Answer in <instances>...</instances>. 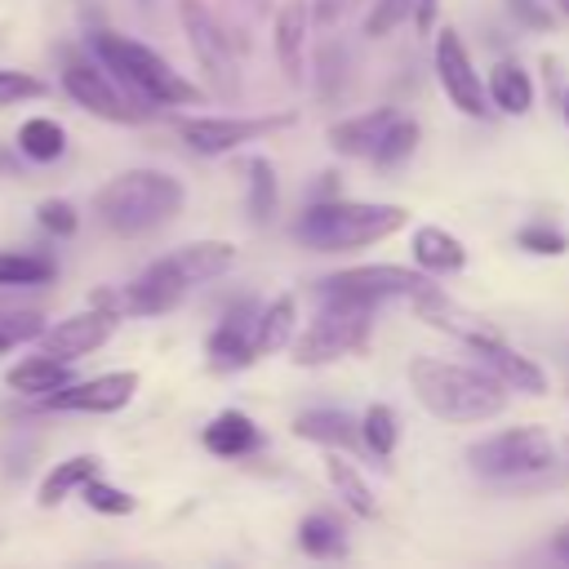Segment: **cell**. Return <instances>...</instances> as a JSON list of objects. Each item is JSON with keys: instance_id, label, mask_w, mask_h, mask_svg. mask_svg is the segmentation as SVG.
<instances>
[{"instance_id": "obj_44", "label": "cell", "mask_w": 569, "mask_h": 569, "mask_svg": "<svg viewBox=\"0 0 569 569\" xmlns=\"http://www.w3.org/2000/svg\"><path fill=\"white\" fill-rule=\"evenodd\" d=\"M565 9H569V0H565Z\"/></svg>"}, {"instance_id": "obj_28", "label": "cell", "mask_w": 569, "mask_h": 569, "mask_svg": "<svg viewBox=\"0 0 569 569\" xmlns=\"http://www.w3.org/2000/svg\"><path fill=\"white\" fill-rule=\"evenodd\" d=\"M244 173H249V218L262 227L276 218V169L267 156H253L244 164Z\"/></svg>"}, {"instance_id": "obj_11", "label": "cell", "mask_w": 569, "mask_h": 569, "mask_svg": "<svg viewBox=\"0 0 569 569\" xmlns=\"http://www.w3.org/2000/svg\"><path fill=\"white\" fill-rule=\"evenodd\" d=\"M116 320H120V316H111V311H102V307L89 302V311H76V316H67V320L40 329V351L53 356V360H67V365H71V360L98 351V347L111 338Z\"/></svg>"}, {"instance_id": "obj_41", "label": "cell", "mask_w": 569, "mask_h": 569, "mask_svg": "<svg viewBox=\"0 0 569 569\" xmlns=\"http://www.w3.org/2000/svg\"><path fill=\"white\" fill-rule=\"evenodd\" d=\"M560 111H565V124H569V89L560 93Z\"/></svg>"}, {"instance_id": "obj_27", "label": "cell", "mask_w": 569, "mask_h": 569, "mask_svg": "<svg viewBox=\"0 0 569 569\" xmlns=\"http://www.w3.org/2000/svg\"><path fill=\"white\" fill-rule=\"evenodd\" d=\"M18 147H22V156H31V160H58L62 147H67V133H62V124H53L49 116H31V120L18 129Z\"/></svg>"}, {"instance_id": "obj_30", "label": "cell", "mask_w": 569, "mask_h": 569, "mask_svg": "<svg viewBox=\"0 0 569 569\" xmlns=\"http://www.w3.org/2000/svg\"><path fill=\"white\" fill-rule=\"evenodd\" d=\"M413 147H418V124L396 111V120L387 124V133H382L378 147H373V160H378V164H400L405 156H413Z\"/></svg>"}, {"instance_id": "obj_9", "label": "cell", "mask_w": 569, "mask_h": 569, "mask_svg": "<svg viewBox=\"0 0 569 569\" xmlns=\"http://www.w3.org/2000/svg\"><path fill=\"white\" fill-rule=\"evenodd\" d=\"M284 124H293L289 111H280V116H196V120H182V138L200 156H222V151H236L240 142L267 138L271 129H284Z\"/></svg>"}, {"instance_id": "obj_35", "label": "cell", "mask_w": 569, "mask_h": 569, "mask_svg": "<svg viewBox=\"0 0 569 569\" xmlns=\"http://www.w3.org/2000/svg\"><path fill=\"white\" fill-rule=\"evenodd\" d=\"M44 93H49L44 80H36V76H27V71H9V67H0V107L22 102V98H44Z\"/></svg>"}, {"instance_id": "obj_16", "label": "cell", "mask_w": 569, "mask_h": 569, "mask_svg": "<svg viewBox=\"0 0 569 569\" xmlns=\"http://www.w3.org/2000/svg\"><path fill=\"white\" fill-rule=\"evenodd\" d=\"M204 356H209V369L213 373H231V369H244L258 360L253 351V320L249 316H227L209 342H204Z\"/></svg>"}, {"instance_id": "obj_29", "label": "cell", "mask_w": 569, "mask_h": 569, "mask_svg": "<svg viewBox=\"0 0 569 569\" xmlns=\"http://www.w3.org/2000/svg\"><path fill=\"white\" fill-rule=\"evenodd\" d=\"M298 547L307 556H342L347 542H342V525L325 511H311L302 525H298Z\"/></svg>"}, {"instance_id": "obj_13", "label": "cell", "mask_w": 569, "mask_h": 569, "mask_svg": "<svg viewBox=\"0 0 569 569\" xmlns=\"http://www.w3.org/2000/svg\"><path fill=\"white\" fill-rule=\"evenodd\" d=\"M413 307H418V316H422L431 329H445L449 338H458V342H467V347H485V342L502 338V333H498L489 320H480L476 311L458 307V302H453V298H445L440 289L418 293V298H413Z\"/></svg>"}, {"instance_id": "obj_43", "label": "cell", "mask_w": 569, "mask_h": 569, "mask_svg": "<svg viewBox=\"0 0 569 569\" xmlns=\"http://www.w3.org/2000/svg\"><path fill=\"white\" fill-rule=\"evenodd\" d=\"M142 4H151V0H142Z\"/></svg>"}, {"instance_id": "obj_7", "label": "cell", "mask_w": 569, "mask_h": 569, "mask_svg": "<svg viewBox=\"0 0 569 569\" xmlns=\"http://www.w3.org/2000/svg\"><path fill=\"white\" fill-rule=\"evenodd\" d=\"M436 289L422 271H409V267H391V262H373V267H347V271H333L316 284L320 298H356V302H382V298H418Z\"/></svg>"}, {"instance_id": "obj_21", "label": "cell", "mask_w": 569, "mask_h": 569, "mask_svg": "<svg viewBox=\"0 0 569 569\" xmlns=\"http://www.w3.org/2000/svg\"><path fill=\"white\" fill-rule=\"evenodd\" d=\"M4 382L18 391V396H49V391H58V387H67L71 382V373H67V360H53V356H27V360H18L9 373H4Z\"/></svg>"}, {"instance_id": "obj_24", "label": "cell", "mask_w": 569, "mask_h": 569, "mask_svg": "<svg viewBox=\"0 0 569 569\" xmlns=\"http://www.w3.org/2000/svg\"><path fill=\"white\" fill-rule=\"evenodd\" d=\"M489 102L507 116H525L533 107V84L516 62H498L489 71Z\"/></svg>"}, {"instance_id": "obj_2", "label": "cell", "mask_w": 569, "mask_h": 569, "mask_svg": "<svg viewBox=\"0 0 569 569\" xmlns=\"http://www.w3.org/2000/svg\"><path fill=\"white\" fill-rule=\"evenodd\" d=\"M178 209H182V182L160 169H124L93 196L98 222L120 236H142L169 222Z\"/></svg>"}, {"instance_id": "obj_31", "label": "cell", "mask_w": 569, "mask_h": 569, "mask_svg": "<svg viewBox=\"0 0 569 569\" xmlns=\"http://www.w3.org/2000/svg\"><path fill=\"white\" fill-rule=\"evenodd\" d=\"M396 436H400V427H396V413L387 409V405H369V413L360 418V440L378 453V458H387L391 449H396Z\"/></svg>"}, {"instance_id": "obj_15", "label": "cell", "mask_w": 569, "mask_h": 569, "mask_svg": "<svg viewBox=\"0 0 569 569\" xmlns=\"http://www.w3.org/2000/svg\"><path fill=\"white\" fill-rule=\"evenodd\" d=\"M307 27H311V4L307 0H284L276 13V58L289 84H302V49H307Z\"/></svg>"}, {"instance_id": "obj_17", "label": "cell", "mask_w": 569, "mask_h": 569, "mask_svg": "<svg viewBox=\"0 0 569 569\" xmlns=\"http://www.w3.org/2000/svg\"><path fill=\"white\" fill-rule=\"evenodd\" d=\"M471 351L485 360V369H489L502 387H516V391H525V396H542V391H547L542 369H538L529 356L511 351L502 338H493V342H485V347H471Z\"/></svg>"}, {"instance_id": "obj_1", "label": "cell", "mask_w": 569, "mask_h": 569, "mask_svg": "<svg viewBox=\"0 0 569 569\" xmlns=\"http://www.w3.org/2000/svg\"><path fill=\"white\" fill-rule=\"evenodd\" d=\"M409 387L422 400V409L445 422H485L507 405V391L498 378L453 360H436V356L409 360Z\"/></svg>"}, {"instance_id": "obj_6", "label": "cell", "mask_w": 569, "mask_h": 569, "mask_svg": "<svg viewBox=\"0 0 569 569\" xmlns=\"http://www.w3.org/2000/svg\"><path fill=\"white\" fill-rule=\"evenodd\" d=\"M373 329V302L356 298H320L316 320L293 338V360L298 365H329L338 356L365 351Z\"/></svg>"}, {"instance_id": "obj_33", "label": "cell", "mask_w": 569, "mask_h": 569, "mask_svg": "<svg viewBox=\"0 0 569 569\" xmlns=\"http://www.w3.org/2000/svg\"><path fill=\"white\" fill-rule=\"evenodd\" d=\"M80 498L93 507V511H102V516H129L138 502H133V493H124V489H116V485H107V480H84L80 485Z\"/></svg>"}, {"instance_id": "obj_10", "label": "cell", "mask_w": 569, "mask_h": 569, "mask_svg": "<svg viewBox=\"0 0 569 569\" xmlns=\"http://www.w3.org/2000/svg\"><path fill=\"white\" fill-rule=\"evenodd\" d=\"M436 80L462 116H485L489 111V84H480V71L471 67L458 31H449V27L436 31Z\"/></svg>"}, {"instance_id": "obj_25", "label": "cell", "mask_w": 569, "mask_h": 569, "mask_svg": "<svg viewBox=\"0 0 569 569\" xmlns=\"http://www.w3.org/2000/svg\"><path fill=\"white\" fill-rule=\"evenodd\" d=\"M325 476H329V485L338 489V498L360 516V520H369L373 511H378V502H373V489L365 485V476L356 471V462L351 458H338V453H329L325 458Z\"/></svg>"}, {"instance_id": "obj_5", "label": "cell", "mask_w": 569, "mask_h": 569, "mask_svg": "<svg viewBox=\"0 0 569 569\" xmlns=\"http://www.w3.org/2000/svg\"><path fill=\"white\" fill-rule=\"evenodd\" d=\"M467 462L485 480H533L556 471L560 449L542 427H507L467 449Z\"/></svg>"}, {"instance_id": "obj_36", "label": "cell", "mask_w": 569, "mask_h": 569, "mask_svg": "<svg viewBox=\"0 0 569 569\" xmlns=\"http://www.w3.org/2000/svg\"><path fill=\"white\" fill-rule=\"evenodd\" d=\"M36 218H40V227L53 231V236H71V231L80 227V218H76V209H71L67 200H44V204L36 209Z\"/></svg>"}, {"instance_id": "obj_32", "label": "cell", "mask_w": 569, "mask_h": 569, "mask_svg": "<svg viewBox=\"0 0 569 569\" xmlns=\"http://www.w3.org/2000/svg\"><path fill=\"white\" fill-rule=\"evenodd\" d=\"M53 276V262L49 258H36V253H0V284H44Z\"/></svg>"}, {"instance_id": "obj_34", "label": "cell", "mask_w": 569, "mask_h": 569, "mask_svg": "<svg viewBox=\"0 0 569 569\" xmlns=\"http://www.w3.org/2000/svg\"><path fill=\"white\" fill-rule=\"evenodd\" d=\"M409 9H413V0H373V9H369V18H365V36H387V31H396L405 18H409Z\"/></svg>"}, {"instance_id": "obj_8", "label": "cell", "mask_w": 569, "mask_h": 569, "mask_svg": "<svg viewBox=\"0 0 569 569\" xmlns=\"http://www.w3.org/2000/svg\"><path fill=\"white\" fill-rule=\"evenodd\" d=\"M178 18L182 31L191 40V53L200 62V71L209 76V84L218 93H236V58H231V36L222 31V22L200 4V0H178Z\"/></svg>"}, {"instance_id": "obj_19", "label": "cell", "mask_w": 569, "mask_h": 569, "mask_svg": "<svg viewBox=\"0 0 569 569\" xmlns=\"http://www.w3.org/2000/svg\"><path fill=\"white\" fill-rule=\"evenodd\" d=\"M396 120V107H373L365 116H351V120H338L329 129V147L342 151V156H369L373 160V147L378 138L387 133V124Z\"/></svg>"}, {"instance_id": "obj_18", "label": "cell", "mask_w": 569, "mask_h": 569, "mask_svg": "<svg viewBox=\"0 0 569 569\" xmlns=\"http://www.w3.org/2000/svg\"><path fill=\"white\" fill-rule=\"evenodd\" d=\"M200 440H204V449L218 453V458H240V453H253V449L262 445V431L253 427L249 413L222 409L218 418H209V427L200 431Z\"/></svg>"}, {"instance_id": "obj_40", "label": "cell", "mask_w": 569, "mask_h": 569, "mask_svg": "<svg viewBox=\"0 0 569 569\" xmlns=\"http://www.w3.org/2000/svg\"><path fill=\"white\" fill-rule=\"evenodd\" d=\"M551 551H556V556H560V560L569 565V525H565V529H560V533L551 538Z\"/></svg>"}, {"instance_id": "obj_22", "label": "cell", "mask_w": 569, "mask_h": 569, "mask_svg": "<svg viewBox=\"0 0 569 569\" xmlns=\"http://www.w3.org/2000/svg\"><path fill=\"white\" fill-rule=\"evenodd\" d=\"M293 431L302 440H316V445H338V449H351L360 440V422L342 409H307L293 418Z\"/></svg>"}, {"instance_id": "obj_14", "label": "cell", "mask_w": 569, "mask_h": 569, "mask_svg": "<svg viewBox=\"0 0 569 569\" xmlns=\"http://www.w3.org/2000/svg\"><path fill=\"white\" fill-rule=\"evenodd\" d=\"M62 89L71 93V102H80L84 111H93V116H102V120H133L129 102L111 89V80H107L102 71L84 67V62H67V67H62Z\"/></svg>"}, {"instance_id": "obj_38", "label": "cell", "mask_w": 569, "mask_h": 569, "mask_svg": "<svg viewBox=\"0 0 569 569\" xmlns=\"http://www.w3.org/2000/svg\"><path fill=\"white\" fill-rule=\"evenodd\" d=\"M507 4H511V13L525 18L529 27H551V13H547L538 0H507Z\"/></svg>"}, {"instance_id": "obj_3", "label": "cell", "mask_w": 569, "mask_h": 569, "mask_svg": "<svg viewBox=\"0 0 569 569\" xmlns=\"http://www.w3.org/2000/svg\"><path fill=\"white\" fill-rule=\"evenodd\" d=\"M409 222V209L400 204H365V200H320L311 204L298 222L293 236L316 249V253H333V249H360L373 240H387L391 231H400Z\"/></svg>"}, {"instance_id": "obj_42", "label": "cell", "mask_w": 569, "mask_h": 569, "mask_svg": "<svg viewBox=\"0 0 569 569\" xmlns=\"http://www.w3.org/2000/svg\"><path fill=\"white\" fill-rule=\"evenodd\" d=\"M9 347H13V338H9V333H0V356H4Z\"/></svg>"}, {"instance_id": "obj_37", "label": "cell", "mask_w": 569, "mask_h": 569, "mask_svg": "<svg viewBox=\"0 0 569 569\" xmlns=\"http://www.w3.org/2000/svg\"><path fill=\"white\" fill-rule=\"evenodd\" d=\"M516 240H520V249H529V253H551V258H556V253H565V236H560L556 227H542V222L525 227Z\"/></svg>"}, {"instance_id": "obj_39", "label": "cell", "mask_w": 569, "mask_h": 569, "mask_svg": "<svg viewBox=\"0 0 569 569\" xmlns=\"http://www.w3.org/2000/svg\"><path fill=\"white\" fill-rule=\"evenodd\" d=\"M431 18H436V0H413V22H418V31H431Z\"/></svg>"}, {"instance_id": "obj_26", "label": "cell", "mask_w": 569, "mask_h": 569, "mask_svg": "<svg viewBox=\"0 0 569 569\" xmlns=\"http://www.w3.org/2000/svg\"><path fill=\"white\" fill-rule=\"evenodd\" d=\"M93 476H98V458H93V453H76V458L58 462V467L40 480L36 502H40V507H58L71 489H80V485H84V480H93Z\"/></svg>"}, {"instance_id": "obj_20", "label": "cell", "mask_w": 569, "mask_h": 569, "mask_svg": "<svg viewBox=\"0 0 569 569\" xmlns=\"http://www.w3.org/2000/svg\"><path fill=\"white\" fill-rule=\"evenodd\" d=\"M413 262L422 271H431V276H445V271H458L467 262V249L445 227H418L413 231Z\"/></svg>"}, {"instance_id": "obj_4", "label": "cell", "mask_w": 569, "mask_h": 569, "mask_svg": "<svg viewBox=\"0 0 569 569\" xmlns=\"http://www.w3.org/2000/svg\"><path fill=\"white\" fill-rule=\"evenodd\" d=\"M93 53L102 58V67L120 80V84H129L133 93H142L147 102H160V107H182V102H200L204 93L191 84V80H182L156 49H147V44H138V40H129V36H116V31H98L93 36Z\"/></svg>"}, {"instance_id": "obj_23", "label": "cell", "mask_w": 569, "mask_h": 569, "mask_svg": "<svg viewBox=\"0 0 569 569\" xmlns=\"http://www.w3.org/2000/svg\"><path fill=\"white\" fill-rule=\"evenodd\" d=\"M293 316H298V307H293L289 293L276 298L271 307H262V311L253 316V351H258V356H271V351L289 347V338H293Z\"/></svg>"}, {"instance_id": "obj_12", "label": "cell", "mask_w": 569, "mask_h": 569, "mask_svg": "<svg viewBox=\"0 0 569 569\" xmlns=\"http://www.w3.org/2000/svg\"><path fill=\"white\" fill-rule=\"evenodd\" d=\"M138 391V373L133 369H116V373H98L84 382H67L58 391H49V409H76V413H116L133 400Z\"/></svg>"}]
</instances>
